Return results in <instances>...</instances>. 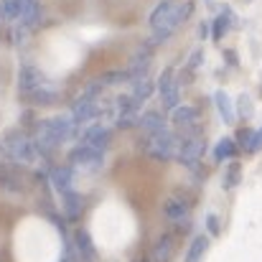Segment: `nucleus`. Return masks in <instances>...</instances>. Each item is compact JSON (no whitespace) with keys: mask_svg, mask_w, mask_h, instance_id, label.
Here are the masks:
<instances>
[{"mask_svg":"<svg viewBox=\"0 0 262 262\" xmlns=\"http://www.w3.org/2000/svg\"><path fill=\"white\" fill-rule=\"evenodd\" d=\"M0 153H3L10 163H15V166H36L38 158H41L36 143H33L28 135H23L20 130H13V133H8V135L3 138Z\"/></svg>","mask_w":262,"mask_h":262,"instance_id":"1","label":"nucleus"},{"mask_svg":"<svg viewBox=\"0 0 262 262\" xmlns=\"http://www.w3.org/2000/svg\"><path fill=\"white\" fill-rule=\"evenodd\" d=\"M176 150H178V138H176L171 130H161V133H153L148 135L145 140V153L153 158V161H171L176 158Z\"/></svg>","mask_w":262,"mask_h":262,"instance_id":"2","label":"nucleus"},{"mask_svg":"<svg viewBox=\"0 0 262 262\" xmlns=\"http://www.w3.org/2000/svg\"><path fill=\"white\" fill-rule=\"evenodd\" d=\"M204 153V138L199 135V130H188L183 133V138H178V150H176V161L186 168H196L199 158Z\"/></svg>","mask_w":262,"mask_h":262,"instance_id":"3","label":"nucleus"},{"mask_svg":"<svg viewBox=\"0 0 262 262\" xmlns=\"http://www.w3.org/2000/svg\"><path fill=\"white\" fill-rule=\"evenodd\" d=\"M69 163H72L74 168H82V171H89V173H97V171H102V166H104V153L79 143V145L69 153Z\"/></svg>","mask_w":262,"mask_h":262,"instance_id":"4","label":"nucleus"},{"mask_svg":"<svg viewBox=\"0 0 262 262\" xmlns=\"http://www.w3.org/2000/svg\"><path fill=\"white\" fill-rule=\"evenodd\" d=\"M102 110H99V99H92V97H79L77 102H74V107H72V120H74V125L77 127H87L89 122L99 115Z\"/></svg>","mask_w":262,"mask_h":262,"instance_id":"5","label":"nucleus"},{"mask_svg":"<svg viewBox=\"0 0 262 262\" xmlns=\"http://www.w3.org/2000/svg\"><path fill=\"white\" fill-rule=\"evenodd\" d=\"M110 138H112V130H110L107 125H102V122L87 125L84 133H82V145H89V148L104 153V148L110 145Z\"/></svg>","mask_w":262,"mask_h":262,"instance_id":"6","label":"nucleus"},{"mask_svg":"<svg viewBox=\"0 0 262 262\" xmlns=\"http://www.w3.org/2000/svg\"><path fill=\"white\" fill-rule=\"evenodd\" d=\"M43 84H46V79H43V74L33 64H23L20 67V72H18V89H20V94L31 97L36 89L43 87Z\"/></svg>","mask_w":262,"mask_h":262,"instance_id":"7","label":"nucleus"},{"mask_svg":"<svg viewBox=\"0 0 262 262\" xmlns=\"http://www.w3.org/2000/svg\"><path fill=\"white\" fill-rule=\"evenodd\" d=\"M173 13H176V3L173 0H161L158 5H156V10L150 13V28L153 31H161V28H166L168 26V20L173 18Z\"/></svg>","mask_w":262,"mask_h":262,"instance_id":"8","label":"nucleus"},{"mask_svg":"<svg viewBox=\"0 0 262 262\" xmlns=\"http://www.w3.org/2000/svg\"><path fill=\"white\" fill-rule=\"evenodd\" d=\"M196 122H199V110L191 107V104H178L173 110V125L181 130H196Z\"/></svg>","mask_w":262,"mask_h":262,"instance_id":"9","label":"nucleus"},{"mask_svg":"<svg viewBox=\"0 0 262 262\" xmlns=\"http://www.w3.org/2000/svg\"><path fill=\"white\" fill-rule=\"evenodd\" d=\"M51 183L54 188L64 196L69 191H74V171L72 166H59V168H51Z\"/></svg>","mask_w":262,"mask_h":262,"instance_id":"10","label":"nucleus"},{"mask_svg":"<svg viewBox=\"0 0 262 262\" xmlns=\"http://www.w3.org/2000/svg\"><path fill=\"white\" fill-rule=\"evenodd\" d=\"M74 247H77V257L79 262H94L97 260V250H94V242L84 229H77L74 234Z\"/></svg>","mask_w":262,"mask_h":262,"instance_id":"11","label":"nucleus"},{"mask_svg":"<svg viewBox=\"0 0 262 262\" xmlns=\"http://www.w3.org/2000/svg\"><path fill=\"white\" fill-rule=\"evenodd\" d=\"M138 127H140L143 133L153 135V133L166 130V120H163V115H161L158 110H148V112H143V115L138 117Z\"/></svg>","mask_w":262,"mask_h":262,"instance_id":"12","label":"nucleus"},{"mask_svg":"<svg viewBox=\"0 0 262 262\" xmlns=\"http://www.w3.org/2000/svg\"><path fill=\"white\" fill-rule=\"evenodd\" d=\"M138 107H140V102H138L133 94H120V97L115 99V112H117V117H138Z\"/></svg>","mask_w":262,"mask_h":262,"instance_id":"13","label":"nucleus"},{"mask_svg":"<svg viewBox=\"0 0 262 262\" xmlns=\"http://www.w3.org/2000/svg\"><path fill=\"white\" fill-rule=\"evenodd\" d=\"M173 237L171 234H163L158 242H156V247H153V262H171L173 257Z\"/></svg>","mask_w":262,"mask_h":262,"instance_id":"14","label":"nucleus"},{"mask_svg":"<svg viewBox=\"0 0 262 262\" xmlns=\"http://www.w3.org/2000/svg\"><path fill=\"white\" fill-rule=\"evenodd\" d=\"M61 209H64L67 219H79V214H82V196L77 191L64 193L61 196Z\"/></svg>","mask_w":262,"mask_h":262,"instance_id":"15","label":"nucleus"},{"mask_svg":"<svg viewBox=\"0 0 262 262\" xmlns=\"http://www.w3.org/2000/svg\"><path fill=\"white\" fill-rule=\"evenodd\" d=\"M206 250H209V237H204V234L193 237V242H191V247L186 252V262H201Z\"/></svg>","mask_w":262,"mask_h":262,"instance_id":"16","label":"nucleus"},{"mask_svg":"<svg viewBox=\"0 0 262 262\" xmlns=\"http://www.w3.org/2000/svg\"><path fill=\"white\" fill-rule=\"evenodd\" d=\"M214 102H216V110H219L222 120H224L227 125H229V122H234V107H232L229 97H227L224 92H216V94H214Z\"/></svg>","mask_w":262,"mask_h":262,"instance_id":"17","label":"nucleus"},{"mask_svg":"<svg viewBox=\"0 0 262 262\" xmlns=\"http://www.w3.org/2000/svg\"><path fill=\"white\" fill-rule=\"evenodd\" d=\"M234 153H237V145H234L232 138H222L216 143V148H214V158L216 161H229V158H234Z\"/></svg>","mask_w":262,"mask_h":262,"instance_id":"18","label":"nucleus"},{"mask_svg":"<svg viewBox=\"0 0 262 262\" xmlns=\"http://www.w3.org/2000/svg\"><path fill=\"white\" fill-rule=\"evenodd\" d=\"M56 94H59V92H56V87H51V84L46 82L43 87L36 89V92H33L28 99H33L36 104H51V102H56Z\"/></svg>","mask_w":262,"mask_h":262,"instance_id":"19","label":"nucleus"},{"mask_svg":"<svg viewBox=\"0 0 262 262\" xmlns=\"http://www.w3.org/2000/svg\"><path fill=\"white\" fill-rule=\"evenodd\" d=\"M232 18H234V15H232V10H229V8H224V10L216 15V20H214V38H216V41H219V38H222V36L229 31Z\"/></svg>","mask_w":262,"mask_h":262,"instance_id":"20","label":"nucleus"},{"mask_svg":"<svg viewBox=\"0 0 262 262\" xmlns=\"http://www.w3.org/2000/svg\"><path fill=\"white\" fill-rule=\"evenodd\" d=\"M163 211H166V216L171 219V222H183L186 219V214H188V206L183 204V201H168L166 206H163Z\"/></svg>","mask_w":262,"mask_h":262,"instance_id":"21","label":"nucleus"},{"mask_svg":"<svg viewBox=\"0 0 262 262\" xmlns=\"http://www.w3.org/2000/svg\"><path fill=\"white\" fill-rule=\"evenodd\" d=\"M0 10H3V18L18 20L23 13V0H0Z\"/></svg>","mask_w":262,"mask_h":262,"instance_id":"22","label":"nucleus"},{"mask_svg":"<svg viewBox=\"0 0 262 262\" xmlns=\"http://www.w3.org/2000/svg\"><path fill=\"white\" fill-rule=\"evenodd\" d=\"M150 94H153V82H150L148 77H143V79L133 82V97H135L138 102H145Z\"/></svg>","mask_w":262,"mask_h":262,"instance_id":"23","label":"nucleus"},{"mask_svg":"<svg viewBox=\"0 0 262 262\" xmlns=\"http://www.w3.org/2000/svg\"><path fill=\"white\" fill-rule=\"evenodd\" d=\"M130 79V74L127 72H122V69H115V72H107V74H102V87H115V84H122V82H127Z\"/></svg>","mask_w":262,"mask_h":262,"instance_id":"24","label":"nucleus"},{"mask_svg":"<svg viewBox=\"0 0 262 262\" xmlns=\"http://www.w3.org/2000/svg\"><path fill=\"white\" fill-rule=\"evenodd\" d=\"M173 87H178V82H176V77H173V69L168 67V69H163V74L158 79V92L166 94V92H171Z\"/></svg>","mask_w":262,"mask_h":262,"instance_id":"25","label":"nucleus"},{"mask_svg":"<svg viewBox=\"0 0 262 262\" xmlns=\"http://www.w3.org/2000/svg\"><path fill=\"white\" fill-rule=\"evenodd\" d=\"M237 183H239V163H232L227 168V173H224V186L227 188H234Z\"/></svg>","mask_w":262,"mask_h":262,"instance_id":"26","label":"nucleus"},{"mask_svg":"<svg viewBox=\"0 0 262 262\" xmlns=\"http://www.w3.org/2000/svg\"><path fill=\"white\" fill-rule=\"evenodd\" d=\"M161 99H163V107L173 112L176 107H178V99H181V94H178V87H173L171 92H166V94H161Z\"/></svg>","mask_w":262,"mask_h":262,"instance_id":"27","label":"nucleus"},{"mask_svg":"<svg viewBox=\"0 0 262 262\" xmlns=\"http://www.w3.org/2000/svg\"><path fill=\"white\" fill-rule=\"evenodd\" d=\"M26 36H28V28L18 23V26L13 28V43H15V46H20V43L26 41Z\"/></svg>","mask_w":262,"mask_h":262,"instance_id":"28","label":"nucleus"},{"mask_svg":"<svg viewBox=\"0 0 262 262\" xmlns=\"http://www.w3.org/2000/svg\"><path fill=\"white\" fill-rule=\"evenodd\" d=\"M201 59H204V51H201V49H196V51L191 54V59H188V67H186V69H188V72H196V69L201 67Z\"/></svg>","mask_w":262,"mask_h":262,"instance_id":"29","label":"nucleus"},{"mask_svg":"<svg viewBox=\"0 0 262 262\" xmlns=\"http://www.w3.org/2000/svg\"><path fill=\"white\" fill-rule=\"evenodd\" d=\"M262 148V130H257V133H252V138H250V143H247V150L250 153H257Z\"/></svg>","mask_w":262,"mask_h":262,"instance_id":"30","label":"nucleus"},{"mask_svg":"<svg viewBox=\"0 0 262 262\" xmlns=\"http://www.w3.org/2000/svg\"><path fill=\"white\" fill-rule=\"evenodd\" d=\"M206 227H209V232H211L214 237L219 234V219H216V214H209V216H206Z\"/></svg>","mask_w":262,"mask_h":262,"instance_id":"31","label":"nucleus"},{"mask_svg":"<svg viewBox=\"0 0 262 262\" xmlns=\"http://www.w3.org/2000/svg\"><path fill=\"white\" fill-rule=\"evenodd\" d=\"M239 112H242V115H247V117L252 115V104H250V97H245V94L239 97Z\"/></svg>","mask_w":262,"mask_h":262,"instance_id":"32","label":"nucleus"},{"mask_svg":"<svg viewBox=\"0 0 262 262\" xmlns=\"http://www.w3.org/2000/svg\"><path fill=\"white\" fill-rule=\"evenodd\" d=\"M199 36H201V38L209 36V23H201V26H199Z\"/></svg>","mask_w":262,"mask_h":262,"instance_id":"33","label":"nucleus"},{"mask_svg":"<svg viewBox=\"0 0 262 262\" xmlns=\"http://www.w3.org/2000/svg\"><path fill=\"white\" fill-rule=\"evenodd\" d=\"M0 18H3V10H0Z\"/></svg>","mask_w":262,"mask_h":262,"instance_id":"34","label":"nucleus"},{"mask_svg":"<svg viewBox=\"0 0 262 262\" xmlns=\"http://www.w3.org/2000/svg\"><path fill=\"white\" fill-rule=\"evenodd\" d=\"M206 3H211V0H206Z\"/></svg>","mask_w":262,"mask_h":262,"instance_id":"35","label":"nucleus"}]
</instances>
